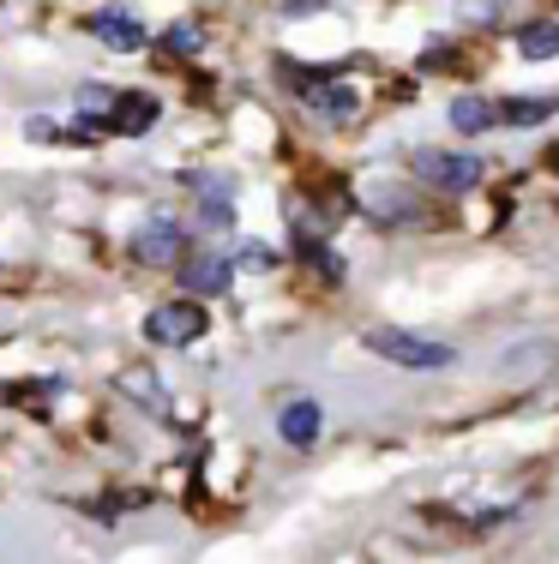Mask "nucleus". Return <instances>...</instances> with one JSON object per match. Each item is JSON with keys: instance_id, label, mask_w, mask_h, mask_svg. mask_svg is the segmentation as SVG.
Instances as JSON below:
<instances>
[{"instance_id": "1", "label": "nucleus", "mask_w": 559, "mask_h": 564, "mask_svg": "<svg viewBox=\"0 0 559 564\" xmlns=\"http://www.w3.org/2000/svg\"><path fill=\"white\" fill-rule=\"evenodd\" d=\"M379 360H391V367H409V372H439L451 367V343H433V337H416V330H367L362 337Z\"/></svg>"}, {"instance_id": "2", "label": "nucleus", "mask_w": 559, "mask_h": 564, "mask_svg": "<svg viewBox=\"0 0 559 564\" xmlns=\"http://www.w3.org/2000/svg\"><path fill=\"white\" fill-rule=\"evenodd\" d=\"M205 330H211V318H205V306H198V294L193 301H163V306H151V318H144V337H151L157 348H193Z\"/></svg>"}, {"instance_id": "3", "label": "nucleus", "mask_w": 559, "mask_h": 564, "mask_svg": "<svg viewBox=\"0 0 559 564\" xmlns=\"http://www.w3.org/2000/svg\"><path fill=\"white\" fill-rule=\"evenodd\" d=\"M289 78L301 85V102H308L319 120H331V127H343V120L362 115V90L343 85V78H325V73H289Z\"/></svg>"}, {"instance_id": "4", "label": "nucleus", "mask_w": 559, "mask_h": 564, "mask_svg": "<svg viewBox=\"0 0 559 564\" xmlns=\"http://www.w3.org/2000/svg\"><path fill=\"white\" fill-rule=\"evenodd\" d=\"M409 169H416L421 186H439V193H463V186L482 181V156L470 151H416Z\"/></svg>"}, {"instance_id": "5", "label": "nucleus", "mask_w": 559, "mask_h": 564, "mask_svg": "<svg viewBox=\"0 0 559 564\" xmlns=\"http://www.w3.org/2000/svg\"><path fill=\"white\" fill-rule=\"evenodd\" d=\"M186 247H193V235L175 223V217H151L132 235V252H139L144 264H157V271H175V264L186 259Z\"/></svg>"}, {"instance_id": "6", "label": "nucleus", "mask_w": 559, "mask_h": 564, "mask_svg": "<svg viewBox=\"0 0 559 564\" xmlns=\"http://www.w3.org/2000/svg\"><path fill=\"white\" fill-rule=\"evenodd\" d=\"M157 127V97L151 90H115L109 115H103V132H115V139H139V132Z\"/></svg>"}, {"instance_id": "7", "label": "nucleus", "mask_w": 559, "mask_h": 564, "mask_svg": "<svg viewBox=\"0 0 559 564\" xmlns=\"http://www.w3.org/2000/svg\"><path fill=\"white\" fill-rule=\"evenodd\" d=\"M362 205H367V217H379V223H409L416 217V193H404V186H391V181H367Z\"/></svg>"}, {"instance_id": "8", "label": "nucleus", "mask_w": 559, "mask_h": 564, "mask_svg": "<svg viewBox=\"0 0 559 564\" xmlns=\"http://www.w3.org/2000/svg\"><path fill=\"white\" fill-rule=\"evenodd\" d=\"M90 31H97L103 43L115 48V55H132V48H144V24L132 19V12H121V7H103L97 19H90Z\"/></svg>"}, {"instance_id": "9", "label": "nucleus", "mask_w": 559, "mask_h": 564, "mask_svg": "<svg viewBox=\"0 0 559 564\" xmlns=\"http://www.w3.org/2000/svg\"><path fill=\"white\" fill-rule=\"evenodd\" d=\"M319 426H325V409L319 402H289L283 414H277V433H283V445H295V451H308L313 438H319Z\"/></svg>"}, {"instance_id": "10", "label": "nucleus", "mask_w": 559, "mask_h": 564, "mask_svg": "<svg viewBox=\"0 0 559 564\" xmlns=\"http://www.w3.org/2000/svg\"><path fill=\"white\" fill-rule=\"evenodd\" d=\"M235 223V193L229 181H198V228H211V235H229Z\"/></svg>"}, {"instance_id": "11", "label": "nucleus", "mask_w": 559, "mask_h": 564, "mask_svg": "<svg viewBox=\"0 0 559 564\" xmlns=\"http://www.w3.org/2000/svg\"><path fill=\"white\" fill-rule=\"evenodd\" d=\"M186 289L193 294H223L229 289V259H217V252H198V259H186Z\"/></svg>"}, {"instance_id": "12", "label": "nucleus", "mask_w": 559, "mask_h": 564, "mask_svg": "<svg viewBox=\"0 0 559 564\" xmlns=\"http://www.w3.org/2000/svg\"><path fill=\"white\" fill-rule=\"evenodd\" d=\"M494 120H499V109H494V102H482V97H458V102H451V127H458L463 139H475V132H487Z\"/></svg>"}, {"instance_id": "13", "label": "nucleus", "mask_w": 559, "mask_h": 564, "mask_svg": "<svg viewBox=\"0 0 559 564\" xmlns=\"http://www.w3.org/2000/svg\"><path fill=\"white\" fill-rule=\"evenodd\" d=\"M517 48H524V61H553L559 55V24L553 19H536L517 31Z\"/></svg>"}, {"instance_id": "14", "label": "nucleus", "mask_w": 559, "mask_h": 564, "mask_svg": "<svg viewBox=\"0 0 559 564\" xmlns=\"http://www.w3.org/2000/svg\"><path fill=\"white\" fill-rule=\"evenodd\" d=\"M198 48H205V31H198L193 19H181V24H169V31H163V55H175V61H193Z\"/></svg>"}, {"instance_id": "15", "label": "nucleus", "mask_w": 559, "mask_h": 564, "mask_svg": "<svg viewBox=\"0 0 559 564\" xmlns=\"http://www.w3.org/2000/svg\"><path fill=\"white\" fill-rule=\"evenodd\" d=\"M121 391H127L132 402H144V409L169 414V397H163V384H157L151 372H121Z\"/></svg>"}, {"instance_id": "16", "label": "nucleus", "mask_w": 559, "mask_h": 564, "mask_svg": "<svg viewBox=\"0 0 559 564\" xmlns=\"http://www.w3.org/2000/svg\"><path fill=\"white\" fill-rule=\"evenodd\" d=\"M109 102H115V85H78L73 109H78V120H97V127H103V115H109Z\"/></svg>"}, {"instance_id": "17", "label": "nucleus", "mask_w": 559, "mask_h": 564, "mask_svg": "<svg viewBox=\"0 0 559 564\" xmlns=\"http://www.w3.org/2000/svg\"><path fill=\"white\" fill-rule=\"evenodd\" d=\"M49 397H61V379H43V384H12L7 402H19V409H43Z\"/></svg>"}, {"instance_id": "18", "label": "nucleus", "mask_w": 559, "mask_h": 564, "mask_svg": "<svg viewBox=\"0 0 559 564\" xmlns=\"http://www.w3.org/2000/svg\"><path fill=\"white\" fill-rule=\"evenodd\" d=\"M559 109V97H541V102H505L499 120H517V127H529V120H548Z\"/></svg>"}, {"instance_id": "19", "label": "nucleus", "mask_w": 559, "mask_h": 564, "mask_svg": "<svg viewBox=\"0 0 559 564\" xmlns=\"http://www.w3.org/2000/svg\"><path fill=\"white\" fill-rule=\"evenodd\" d=\"M241 264H252V271H265V264H271V252H265V247H241Z\"/></svg>"}, {"instance_id": "20", "label": "nucleus", "mask_w": 559, "mask_h": 564, "mask_svg": "<svg viewBox=\"0 0 559 564\" xmlns=\"http://www.w3.org/2000/svg\"><path fill=\"white\" fill-rule=\"evenodd\" d=\"M313 7H325V0H283V12L295 19V12H313Z\"/></svg>"}]
</instances>
